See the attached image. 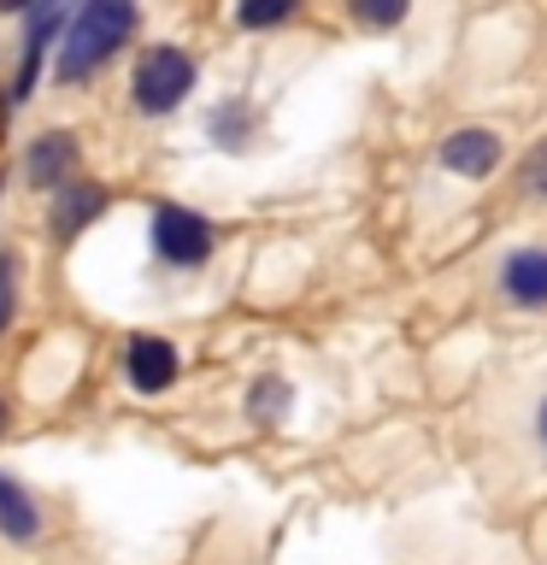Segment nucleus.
<instances>
[{
	"instance_id": "f257e3e1",
	"label": "nucleus",
	"mask_w": 547,
	"mask_h": 565,
	"mask_svg": "<svg viewBox=\"0 0 547 565\" xmlns=\"http://www.w3.org/2000/svg\"><path fill=\"white\" fill-rule=\"evenodd\" d=\"M141 30V7L136 0H83L71 12V24L60 35V60H53V77L60 83H88L95 71H106L124 47L136 42Z\"/></svg>"
},
{
	"instance_id": "f03ea898",
	"label": "nucleus",
	"mask_w": 547,
	"mask_h": 565,
	"mask_svg": "<svg viewBox=\"0 0 547 565\" xmlns=\"http://www.w3.org/2000/svg\"><path fill=\"white\" fill-rule=\"evenodd\" d=\"M194 83H201L194 53L176 47V42H153V47H141L136 65H130V106L141 118H171L176 106L194 95Z\"/></svg>"
},
{
	"instance_id": "7ed1b4c3",
	"label": "nucleus",
	"mask_w": 547,
	"mask_h": 565,
	"mask_svg": "<svg viewBox=\"0 0 547 565\" xmlns=\"http://www.w3.org/2000/svg\"><path fill=\"white\" fill-rule=\"evenodd\" d=\"M148 242L153 254L176 265V271H194V265L212 259V247H218V224L206 218V212H194L183 201H159L153 206V224H148Z\"/></svg>"
},
{
	"instance_id": "20e7f679",
	"label": "nucleus",
	"mask_w": 547,
	"mask_h": 565,
	"mask_svg": "<svg viewBox=\"0 0 547 565\" xmlns=\"http://www.w3.org/2000/svg\"><path fill=\"white\" fill-rule=\"evenodd\" d=\"M83 0H35L24 12V53H18V83H12V100H30L35 95V77H42V60L47 47L65 35L71 12H77Z\"/></svg>"
},
{
	"instance_id": "39448f33",
	"label": "nucleus",
	"mask_w": 547,
	"mask_h": 565,
	"mask_svg": "<svg viewBox=\"0 0 547 565\" xmlns=\"http://www.w3.org/2000/svg\"><path fill=\"white\" fill-rule=\"evenodd\" d=\"M106 206H112V189L95 183V177H71V183H60L47 194V236L60 247H71L88 224L106 218Z\"/></svg>"
},
{
	"instance_id": "423d86ee",
	"label": "nucleus",
	"mask_w": 547,
	"mask_h": 565,
	"mask_svg": "<svg viewBox=\"0 0 547 565\" xmlns=\"http://www.w3.org/2000/svg\"><path fill=\"white\" fill-rule=\"evenodd\" d=\"M77 159H83V141L71 136V130H42V136L24 148V183L42 189V194H53L60 183H71V177H77Z\"/></svg>"
},
{
	"instance_id": "0eeeda50",
	"label": "nucleus",
	"mask_w": 547,
	"mask_h": 565,
	"mask_svg": "<svg viewBox=\"0 0 547 565\" xmlns=\"http://www.w3.org/2000/svg\"><path fill=\"white\" fill-rule=\"evenodd\" d=\"M176 371H183V360H176V348L165 335H130V348H124V377H130L136 395H165L176 383Z\"/></svg>"
},
{
	"instance_id": "6e6552de",
	"label": "nucleus",
	"mask_w": 547,
	"mask_h": 565,
	"mask_svg": "<svg viewBox=\"0 0 547 565\" xmlns=\"http://www.w3.org/2000/svg\"><path fill=\"white\" fill-rule=\"evenodd\" d=\"M501 153H506L501 136L476 130V124H471V130H448V136H441V148H436V159L448 171H459V177H489L494 166H501Z\"/></svg>"
},
{
	"instance_id": "1a4fd4ad",
	"label": "nucleus",
	"mask_w": 547,
	"mask_h": 565,
	"mask_svg": "<svg viewBox=\"0 0 547 565\" xmlns=\"http://www.w3.org/2000/svg\"><path fill=\"white\" fill-rule=\"evenodd\" d=\"M501 295L529 312L547 307V247H518L501 259Z\"/></svg>"
},
{
	"instance_id": "9d476101",
	"label": "nucleus",
	"mask_w": 547,
	"mask_h": 565,
	"mask_svg": "<svg viewBox=\"0 0 547 565\" xmlns=\"http://www.w3.org/2000/svg\"><path fill=\"white\" fill-rule=\"evenodd\" d=\"M0 536H12V542L42 536V512H35V501L24 494V483L7 477V471H0Z\"/></svg>"
},
{
	"instance_id": "9b49d317",
	"label": "nucleus",
	"mask_w": 547,
	"mask_h": 565,
	"mask_svg": "<svg viewBox=\"0 0 547 565\" xmlns=\"http://www.w3.org/2000/svg\"><path fill=\"white\" fill-rule=\"evenodd\" d=\"M307 0H236V24L242 30H282L289 18H300Z\"/></svg>"
},
{
	"instance_id": "f8f14e48",
	"label": "nucleus",
	"mask_w": 547,
	"mask_h": 565,
	"mask_svg": "<svg viewBox=\"0 0 547 565\" xmlns=\"http://www.w3.org/2000/svg\"><path fill=\"white\" fill-rule=\"evenodd\" d=\"M406 12H412V0H347V18L365 30H395Z\"/></svg>"
},
{
	"instance_id": "ddd939ff",
	"label": "nucleus",
	"mask_w": 547,
	"mask_h": 565,
	"mask_svg": "<svg viewBox=\"0 0 547 565\" xmlns=\"http://www.w3.org/2000/svg\"><path fill=\"white\" fill-rule=\"evenodd\" d=\"M212 141H218V148H242L247 141V130H254V113H247L242 100H229V106H218V113H212Z\"/></svg>"
},
{
	"instance_id": "4468645a",
	"label": "nucleus",
	"mask_w": 547,
	"mask_h": 565,
	"mask_svg": "<svg viewBox=\"0 0 547 565\" xmlns=\"http://www.w3.org/2000/svg\"><path fill=\"white\" fill-rule=\"evenodd\" d=\"M518 189L529 194V201H547V141H536V148L524 153V166H518Z\"/></svg>"
},
{
	"instance_id": "2eb2a0df",
	"label": "nucleus",
	"mask_w": 547,
	"mask_h": 565,
	"mask_svg": "<svg viewBox=\"0 0 547 565\" xmlns=\"http://www.w3.org/2000/svg\"><path fill=\"white\" fill-rule=\"evenodd\" d=\"M247 406H254L259 424H271L282 406H289V383H282V377H259V388H254V401H247Z\"/></svg>"
},
{
	"instance_id": "dca6fc26",
	"label": "nucleus",
	"mask_w": 547,
	"mask_h": 565,
	"mask_svg": "<svg viewBox=\"0 0 547 565\" xmlns=\"http://www.w3.org/2000/svg\"><path fill=\"white\" fill-rule=\"evenodd\" d=\"M12 318H18V259L0 254V335L12 330Z\"/></svg>"
},
{
	"instance_id": "f3484780",
	"label": "nucleus",
	"mask_w": 547,
	"mask_h": 565,
	"mask_svg": "<svg viewBox=\"0 0 547 565\" xmlns=\"http://www.w3.org/2000/svg\"><path fill=\"white\" fill-rule=\"evenodd\" d=\"M35 0H0V12H30Z\"/></svg>"
},
{
	"instance_id": "a211bd4d",
	"label": "nucleus",
	"mask_w": 547,
	"mask_h": 565,
	"mask_svg": "<svg viewBox=\"0 0 547 565\" xmlns=\"http://www.w3.org/2000/svg\"><path fill=\"white\" fill-rule=\"evenodd\" d=\"M7 424H12V413H7V401H0V436H7Z\"/></svg>"
},
{
	"instance_id": "6ab92c4d",
	"label": "nucleus",
	"mask_w": 547,
	"mask_h": 565,
	"mask_svg": "<svg viewBox=\"0 0 547 565\" xmlns=\"http://www.w3.org/2000/svg\"><path fill=\"white\" fill-rule=\"evenodd\" d=\"M541 441H547V401H541Z\"/></svg>"
}]
</instances>
